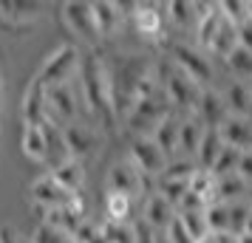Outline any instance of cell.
Here are the masks:
<instances>
[{
    "mask_svg": "<svg viewBox=\"0 0 252 243\" xmlns=\"http://www.w3.org/2000/svg\"><path fill=\"white\" fill-rule=\"evenodd\" d=\"M238 43H241V48L252 51V17H247V20L238 26Z\"/></svg>",
    "mask_w": 252,
    "mask_h": 243,
    "instance_id": "cell-41",
    "label": "cell"
},
{
    "mask_svg": "<svg viewBox=\"0 0 252 243\" xmlns=\"http://www.w3.org/2000/svg\"><path fill=\"white\" fill-rule=\"evenodd\" d=\"M77 243H80V241H77Z\"/></svg>",
    "mask_w": 252,
    "mask_h": 243,
    "instance_id": "cell-53",
    "label": "cell"
},
{
    "mask_svg": "<svg viewBox=\"0 0 252 243\" xmlns=\"http://www.w3.org/2000/svg\"><path fill=\"white\" fill-rule=\"evenodd\" d=\"M20 147H23L26 159H32L37 164H46L48 159V144H46V133H43V125H32V128H23V136H20Z\"/></svg>",
    "mask_w": 252,
    "mask_h": 243,
    "instance_id": "cell-27",
    "label": "cell"
},
{
    "mask_svg": "<svg viewBox=\"0 0 252 243\" xmlns=\"http://www.w3.org/2000/svg\"><path fill=\"white\" fill-rule=\"evenodd\" d=\"M20 116H23V125H43L48 119V88L40 80H32L26 85L23 93V105H20Z\"/></svg>",
    "mask_w": 252,
    "mask_h": 243,
    "instance_id": "cell-14",
    "label": "cell"
},
{
    "mask_svg": "<svg viewBox=\"0 0 252 243\" xmlns=\"http://www.w3.org/2000/svg\"><path fill=\"white\" fill-rule=\"evenodd\" d=\"M130 212H133V198L130 195H122V192H105V220L130 223Z\"/></svg>",
    "mask_w": 252,
    "mask_h": 243,
    "instance_id": "cell-30",
    "label": "cell"
},
{
    "mask_svg": "<svg viewBox=\"0 0 252 243\" xmlns=\"http://www.w3.org/2000/svg\"><path fill=\"white\" fill-rule=\"evenodd\" d=\"M127 159L136 164V170L145 175V178H150L153 184L161 178L164 167L170 162L167 153L161 150L150 136H130V141H127Z\"/></svg>",
    "mask_w": 252,
    "mask_h": 243,
    "instance_id": "cell-11",
    "label": "cell"
},
{
    "mask_svg": "<svg viewBox=\"0 0 252 243\" xmlns=\"http://www.w3.org/2000/svg\"><path fill=\"white\" fill-rule=\"evenodd\" d=\"M82 116H85V108H82L77 80L68 82V85L48 88V119H54L57 125L68 128L74 122H82Z\"/></svg>",
    "mask_w": 252,
    "mask_h": 243,
    "instance_id": "cell-10",
    "label": "cell"
},
{
    "mask_svg": "<svg viewBox=\"0 0 252 243\" xmlns=\"http://www.w3.org/2000/svg\"><path fill=\"white\" fill-rule=\"evenodd\" d=\"M80 96H82V108L85 116L94 119L102 128H116V108H114V91H111V74H108V62L105 54L99 48H88L82 54V65H80Z\"/></svg>",
    "mask_w": 252,
    "mask_h": 243,
    "instance_id": "cell-2",
    "label": "cell"
},
{
    "mask_svg": "<svg viewBox=\"0 0 252 243\" xmlns=\"http://www.w3.org/2000/svg\"><path fill=\"white\" fill-rule=\"evenodd\" d=\"M179 218L182 223L190 229L195 241H204L210 238V223H207V207H198V209H179Z\"/></svg>",
    "mask_w": 252,
    "mask_h": 243,
    "instance_id": "cell-33",
    "label": "cell"
},
{
    "mask_svg": "<svg viewBox=\"0 0 252 243\" xmlns=\"http://www.w3.org/2000/svg\"><path fill=\"white\" fill-rule=\"evenodd\" d=\"M153 181L145 178V175L136 170V164L130 159H122L116 162L111 170H108V178H105V192H122V195H130L133 201L136 198H148L153 192Z\"/></svg>",
    "mask_w": 252,
    "mask_h": 243,
    "instance_id": "cell-9",
    "label": "cell"
},
{
    "mask_svg": "<svg viewBox=\"0 0 252 243\" xmlns=\"http://www.w3.org/2000/svg\"><path fill=\"white\" fill-rule=\"evenodd\" d=\"M247 12H250V17H252V0H247Z\"/></svg>",
    "mask_w": 252,
    "mask_h": 243,
    "instance_id": "cell-51",
    "label": "cell"
},
{
    "mask_svg": "<svg viewBox=\"0 0 252 243\" xmlns=\"http://www.w3.org/2000/svg\"><path fill=\"white\" fill-rule=\"evenodd\" d=\"M221 139L227 147L235 150H252V119H238V116H227L224 125L218 128Z\"/></svg>",
    "mask_w": 252,
    "mask_h": 243,
    "instance_id": "cell-20",
    "label": "cell"
},
{
    "mask_svg": "<svg viewBox=\"0 0 252 243\" xmlns=\"http://www.w3.org/2000/svg\"><path fill=\"white\" fill-rule=\"evenodd\" d=\"M218 243H238V238H235V235H221Z\"/></svg>",
    "mask_w": 252,
    "mask_h": 243,
    "instance_id": "cell-45",
    "label": "cell"
},
{
    "mask_svg": "<svg viewBox=\"0 0 252 243\" xmlns=\"http://www.w3.org/2000/svg\"><path fill=\"white\" fill-rule=\"evenodd\" d=\"M247 85H250V93H252V82H247Z\"/></svg>",
    "mask_w": 252,
    "mask_h": 243,
    "instance_id": "cell-52",
    "label": "cell"
},
{
    "mask_svg": "<svg viewBox=\"0 0 252 243\" xmlns=\"http://www.w3.org/2000/svg\"><path fill=\"white\" fill-rule=\"evenodd\" d=\"M159 82H161V93L167 96V102L173 108V113L195 116L198 102H201L207 88H201L195 80H190L179 65H173L170 59L159 62Z\"/></svg>",
    "mask_w": 252,
    "mask_h": 243,
    "instance_id": "cell-3",
    "label": "cell"
},
{
    "mask_svg": "<svg viewBox=\"0 0 252 243\" xmlns=\"http://www.w3.org/2000/svg\"><path fill=\"white\" fill-rule=\"evenodd\" d=\"M80 65H82V51L74 43H63V46H57L43 59V65L34 74V80H40L46 88L68 85V82H74L80 77Z\"/></svg>",
    "mask_w": 252,
    "mask_h": 243,
    "instance_id": "cell-4",
    "label": "cell"
},
{
    "mask_svg": "<svg viewBox=\"0 0 252 243\" xmlns=\"http://www.w3.org/2000/svg\"><path fill=\"white\" fill-rule=\"evenodd\" d=\"M241 153H244V150H235V147H224V153L218 156L216 167H213V175H216V178H224V175H235V173H238V164H241Z\"/></svg>",
    "mask_w": 252,
    "mask_h": 243,
    "instance_id": "cell-37",
    "label": "cell"
},
{
    "mask_svg": "<svg viewBox=\"0 0 252 243\" xmlns=\"http://www.w3.org/2000/svg\"><path fill=\"white\" fill-rule=\"evenodd\" d=\"M224 65H227V71L232 74L235 82H252V51L238 46L227 59H224Z\"/></svg>",
    "mask_w": 252,
    "mask_h": 243,
    "instance_id": "cell-32",
    "label": "cell"
},
{
    "mask_svg": "<svg viewBox=\"0 0 252 243\" xmlns=\"http://www.w3.org/2000/svg\"><path fill=\"white\" fill-rule=\"evenodd\" d=\"M221 12H224V17H227L229 23H235V26H241L250 17L247 0H221Z\"/></svg>",
    "mask_w": 252,
    "mask_h": 243,
    "instance_id": "cell-38",
    "label": "cell"
},
{
    "mask_svg": "<svg viewBox=\"0 0 252 243\" xmlns=\"http://www.w3.org/2000/svg\"><path fill=\"white\" fill-rule=\"evenodd\" d=\"M238 243H252V235H238Z\"/></svg>",
    "mask_w": 252,
    "mask_h": 243,
    "instance_id": "cell-46",
    "label": "cell"
},
{
    "mask_svg": "<svg viewBox=\"0 0 252 243\" xmlns=\"http://www.w3.org/2000/svg\"><path fill=\"white\" fill-rule=\"evenodd\" d=\"M179 136H182V116L170 113L159 128H156V133H153L150 139L167 153V159H176V153H179Z\"/></svg>",
    "mask_w": 252,
    "mask_h": 243,
    "instance_id": "cell-22",
    "label": "cell"
},
{
    "mask_svg": "<svg viewBox=\"0 0 252 243\" xmlns=\"http://www.w3.org/2000/svg\"><path fill=\"white\" fill-rule=\"evenodd\" d=\"M60 23L68 31L74 40L85 43L88 48H96L102 43L99 37V28H96V17H94V3H85V0H68V3H60Z\"/></svg>",
    "mask_w": 252,
    "mask_h": 243,
    "instance_id": "cell-6",
    "label": "cell"
},
{
    "mask_svg": "<svg viewBox=\"0 0 252 243\" xmlns=\"http://www.w3.org/2000/svg\"><path fill=\"white\" fill-rule=\"evenodd\" d=\"M167 59L173 65L195 80L201 88H213V80H216V68H213V57L207 54L204 48H198L195 43H179V40H170L167 46Z\"/></svg>",
    "mask_w": 252,
    "mask_h": 243,
    "instance_id": "cell-5",
    "label": "cell"
},
{
    "mask_svg": "<svg viewBox=\"0 0 252 243\" xmlns=\"http://www.w3.org/2000/svg\"><path fill=\"white\" fill-rule=\"evenodd\" d=\"M133 229H136V243H156V238L161 235V232L150 229V226H148V223H145L142 218L133 220Z\"/></svg>",
    "mask_w": 252,
    "mask_h": 243,
    "instance_id": "cell-40",
    "label": "cell"
},
{
    "mask_svg": "<svg viewBox=\"0 0 252 243\" xmlns=\"http://www.w3.org/2000/svg\"><path fill=\"white\" fill-rule=\"evenodd\" d=\"M0 243H20V235L12 226H0Z\"/></svg>",
    "mask_w": 252,
    "mask_h": 243,
    "instance_id": "cell-43",
    "label": "cell"
},
{
    "mask_svg": "<svg viewBox=\"0 0 252 243\" xmlns=\"http://www.w3.org/2000/svg\"><path fill=\"white\" fill-rule=\"evenodd\" d=\"M3 102H6V82H3V65H0V136H3Z\"/></svg>",
    "mask_w": 252,
    "mask_h": 243,
    "instance_id": "cell-44",
    "label": "cell"
},
{
    "mask_svg": "<svg viewBox=\"0 0 252 243\" xmlns=\"http://www.w3.org/2000/svg\"><path fill=\"white\" fill-rule=\"evenodd\" d=\"M224 139H221V133L218 130H204V139L198 144V153H195V164H198V170H210L213 173V167H216L218 156L224 153Z\"/></svg>",
    "mask_w": 252,
    "mask_h": 243,
    "instance_id": "cell-26",
    "label": "cell"
},
{
    "mask_svg": "<svg viewBox=\"0 0 252 243\" xmlns=\"http://www.w3.org/2000/svg\"><path fill=\"white\" fill-rule=\"evenodd\" d=\"M164 238H167L170 243H198L193 235H190V229H187V226L182 223V218H179V215H176V220H173L170 226H167Z\"/></svg>",
    "mask_w": 252,
    "mask_h": 243,
    "instance_id": "cell-39",
    "label": "cell"
},
{
    "mask_svg": "<svg viewBox=\"0 0 252 243\" xmlns=\"http://www.w3.org/2000/svg\"><path fill=\"white\" fill-rule=\"evenodd\" d=\"M247 189H250V184H247L238 173L224 175V178H218L216 201L218 204H238V201H247Z\"/></svg>",
    "mask_w": 252,
    "mask_h": 243,
    "instance_id": "cell-28",
    "label": "cell"
},
{
    "mask_svg": "<svg viewBox=\"0 0 252 243\" xmlns=\"http://www.w3.org/2000/svg\"><path fill=\"white\" fill-rule=\"evenodd\" d=\"M238 26L235 23H229V20H224V26H221V31L216 34V40H213V46L207 48V54L213 59H227L235 48H238Z\"/></svg>",
    "mask_w": 252,
    "mask_h": 243,
    "instance_id": "cell-29",
    "label": "cell"
},
{
    "mask_svg": "<svg viewBox=\"0 0 252 243\" xmlns=\"http://www.w3.org/2000/svg\"><path fill=\"white\" fill-rule=\"evenodd\" d=\"M43 17V3L34 0H3L0 3V31L3 34H29Z\"/></svg>",
    "mask_w": 252,
    "mask_h": 243,
    "instance_id": "cell-12",
    "label": "cell"
},
{
    "mask_svg": "<svg viewBox=\"0 0 252 243\" xmlns=\"http://www.w3.org/2000/svg\"><path fill=\"white\" fill-rule=\"evenodd\" d=\"M195 116H198V122H201L207 130H218L221 125H224V119L229 116L224 93L216 91V88H207L204 96H201V102H198V110H195Z\"/></svg>",
    "mask_w": 252,
    "mask_h": 243,
    "instance_id": "cell-17",
    "label": "cell"
},
{
    "mask_svg": "<svg viewBox=\"0 0 252 243\" xmlns=\"http://www.w3.org/2000/svg\"><path fill=\"white\" fill-rule=\"evenodd\" d=\"M227 99V110L229 116H238V119H252V93L247 82H229V88L224 91Z\"/></svg>",
    "mask_w": 252,
    "mask_h": 243,
    "instance_id": "cell-23",
    "label": "cell"
},
{
    "mask_svg": "<svg viewBox=\"0 0 252 243\" xmlns=\"http://www.w3.org/2000/svg\"><path fill=\"white\" fill-rule=\"evenodd\" d=\"M32 243H77V238L74 235H68V232L57 229V226H51V223H37V229L32 232Z\"/></svg>",
    "mask_w": 252,
    "mask_h": 243,
    "instance_id": "cell-36",
    "label": "cell"
},
{
    "mask_svg": "<svg viewBox=\"0 0 252 243\" xmlns=\"http://www.w3.org/2000/svg\"><path fill=\"white\" fill-rule=\"evenodd\" d=\"M216 187H218L216 175L210 173V170H198L193 175V181H190V192L195 198H201L207 207H210V204H216Z\"/></svg>",
    "mask_w": 252,
    "mask_h": 243,
    "instance_id": "cell-34",
    "label": "cell"
},
{
    "mask_svg": "<svg viewBox=\"0 0 252 243\" xmlns=\"http://www.w3.org/2000/svg\"><path fill=\"white\" fill-rule=\"evenodd\" d=\"M48 173L57 178V184H60V187H65L68 192L80 195L82 184H85V164H82L80 159H68L65 164H60V167L48 170Z\"/></svg>",
    "mask_w": 252,
    "mask_h": 243,
    "instance_id": "cell-25",
    "label": "cell"
},
{
    "mask_svg": "<svg viewBox=\"0 0 252 243\" xmlns=\"http://www.w3.org/2000/svg\"><path fill=\"white\" fill-rule=\"evenodd\" d=\"M207 223H210V235H232V209L229 204H210L207 207Z\"/></svg>",
    "mask_w": 252,
    "mask_h": 243,
    "instance_id": "cell-31",
    "label": "cell"
},
{
    "mask_svg": "<svg viewBox=\"0 0 252 243\" xmlns=\"http://www.w3.org/2000/svg\"><path fill=\"white\" fill-rule=\"evenodd\" d=\"M65 139H68V150L74 159H88V156H94V153L99 150V133H96V128L94 125H88L85 119L82 122H74V125H68L65 128Z\"/></svg>",
    "mask_w": 252,
    "mask_h": 243,
    "instance_id": "cell-15",
    "label": "cell"
},
{
    "mask_svg": "<svg viewBox=\"0 0 252 243\" xmlns=\"http://www.w3.org/2000/svg\"><path fill=\"white\" fill-rule=\"evenodd\" d=\"M176 207H173L167 198L161 195V192H150L148 198H145V207H142V215L139 218L148 223L150 229H156V232H167V226H170L173 220H176Z\"/></svg>",
    "mask_w": 252,
    "mask_h": 243,
    "instance_id": "cell-16",
    "label": "cell"
},
{
    "mask_svg": "<svg viewBox=\"0 0 252 243\" xmlns=\"http://www.w3.org/2000/svg\"><path fill=\"white\" fill-rule=\"evenodd\" d=\"M170 113H173V108H170V102H167V96H164L161 88H159V91H153L150 96L139 99L136 108L127 113V119L122 125L127 128L130 136H153L156 128H159Z\"/></svg>",
    "mask_w": 252,
    "mask_h": 243,
    "instance_id": "cell-7",
    "label": "cell"
},
{
    "mask_svg": "<svg viewBox=\"0 0 252 243\" xmlns=\"http://www.w3.org/2000/svg\"><path fill=\"white\" fill-rule=\"evenodd\" d=\"M43 133H46V144H48V159H46V167L54 170L60 164H65L68 159H74L68 150V139H65V128L57 125L54 119H46L43 122Z\"/></svg>",
    "mask_w": 252,
    "mask_h": 243,
    "instance_id": "cell-18",
    "label": "cell"
},
{
    "mask_svg": "<svg viewBox=\"0 0 252 243\" xmlns=\"http://www.w3.org/2000/svg\"><path fill=\"white\" fill-rule=\"evenodd\" d=\"M156 243H170V241H167V238H164V232H161L159 238H156Z\"/></svg>",
    "mask_w": 252,
    "mask_h": 243,
    "instance_id": "cell-50",
    "label": "cell"
},
{
    "mask_svg": "<svg viewBox=\"0 0 252 243\" xmlns=\"http://www.w3.org/2000/svg\"><path fill=\"white\" fill-rule=\"evenodd\" d=\"M29 192H32V201H34V207L40 209V212H46V209H57V207H68L71 201L77 198L74 192H68L65 187H60L57 178H54L51 173L34 178L32 187H29Z\"/></svg>",
    "mask_w": 252,
    "mask_h": 243,
    "instance_id": "cell-13",
    "label": "cell"
},
{
    "mask_svg": "<svg viewBox=\"0 0 252 243\" xmlns=\"http://www.w3.org/2000/svg\"><path fill=\"white\" fill-rule=\"evenodd\" d=\"M130 23L142 40L156 43V46L167 48L170 37H167V14H164V3H130Z\"/></svg>",
    "mask_w": 252,
    "mask_h": 243,
    "instance_id": "cell-8",
    "label": "cell"
},
{
    "mask_svg": "<svg viewBox=\"0 0 252 243\" xmlns=\"http://www.w3.org/2000/svg\"><path fill=\"white\" fill-rule=\"evenodd\" d=\"M108 74H111V91H114V108L119 125L127 119V113L136 108L139 99L159 91V62L148 54H105Z\"/></svg>",
    "mask_w": 252,
    "mask_h": 243,
    "instance_id": "cell-1",
    "label": "cell"
},
{
    "mask_svg": "<svg viewBox=\"0 0 252 243\" xmlns=\"http://www.w3.org/2000/svg\"><path fill=\"white\" fill-rule=\"evenodd\" d=\"M238 175L247 181V184H252V150H244V153H241Z\"/></svg>",
    "mask_w": 252,
    "mask_h": 243,
    "instance_id": "cell-42",
    "label": "cell"
},
{
    "mask_svg": "<svg viewBox=\"0 0 252 243\" xmlns=\"http://www.w3.org/2000/svg\"><path fill=\"white\" fill-rule=\"evenodd\" d=\"M99 235H102L108 243H136V229H133V220H130V223L102 220V223H99Z\"/></svg>",
    "mask_w": 252,
    "mask_h": 243,
    "instance_id": "cell-35",
    "label": "cell"
},
{
    "mask_svg": "<svg viewBox=\"0 0 252 243\" xmlns=\"http://www.w3.org/2000/svg\"><path fill=\"white\" fill-rule=\"evenodd\" d=\"M198 243H218V238L216 235H210V238H204V241H198Z\"/></svg>",
    "mask_w": 252,
    "mask_h": 243,
    "instance_id": "cell-48",
    "label": "cell"
},
{
    "mask_svg": "<svg viewBox=\"0 0 252 243\" xmlns=\"http://www.w3.org/2000/svg\"><path fill=\"white\" fill-rule=\"evenodd\" d=\"M247 204L252 207V184H250V189H247Z\"/></svg>",
    "mask_w": 252,
    "mask_h": 243,
    "instance_id": "cell-49",
    "label": "cell"
},
{
    "mask_svg": "<svg viewBox=\"0 0 252 243\" xmlns=\"http://www.w3.org/2000/svg\"><path fill=\"white\" fill-rule=\"evenodd\" d=\"M244 235H252V212H250V220H247V229H244Z\"/></svg>",
    "mask_w": 252,
    "mask_h": 243,
    "instance_id": "cell-47",
    "label": "cell"
},
{
    "mask_svg": "<svg viewBox=\"0 0 252 243\" xmlns=\"http://www.w3.org/2000/svg\"><path fill=\"white\" fill-rule=\"evenodd\" d=\"M204 130L207 128L198 122V116H182V136H179V153H176V156L195 159L198 144L204 139Z\"/></svg>",
    "mask_w": 252,
    "mask_h": 243,
    "instance_id": "cell-21",
    "label": "cell"
},
{
    "mask_svg": "<svg viewBox=\"0 0 252 243\" xmlns=\"http://www.w3.org/2000/svg\"><path fill=\"white\" fill-rule=\"evenodd\" d=\"M164 14L173 28H193L195 31V23H198L195 0H170V3H164Z\"/></svg>",
    "mask_w": 252,
    "mask_h": 243,
    "instance_id": "cell-24",
    "label": "cell"
},
{
    "mask_svg": "<svg viewBox=\"0 0 252 243\" xmlns=\"http://www.w3.org/2000/svg\"><path fill=\"white\" fill-rule=\"evenodd\" d=\"M94 17H96V28H99V37L108 40L119 31L122 20L127 17L125 3H111V0H96L94 3Z\"/></svg>",
    "mask_w": 252,
    "mask_h": 243,
    "instance_id": "cell-19",
    "label": "cell"
}]
</instances>
